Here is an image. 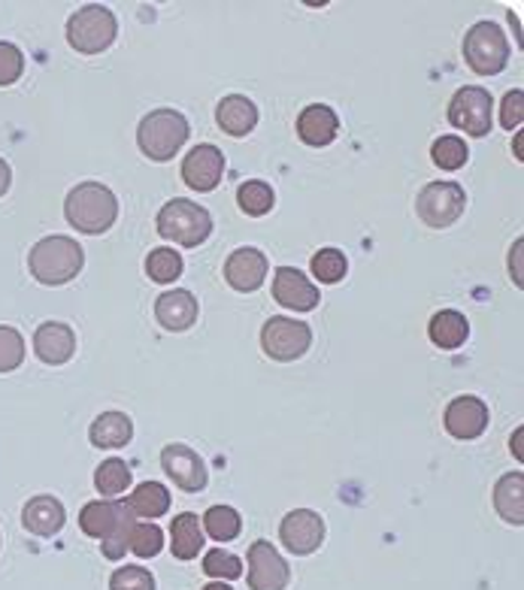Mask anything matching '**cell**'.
Instances as JSON below:
<instances>
[{"label":"cell","mask_w":524,"mask_h":590,"mask_svg":"<svg viewBox=\"0 0 524 590\" xmlns=\"http://www.w3.org/2000/svg\"><path fill=\"white\" fill-rule=\"evenodd\" d=\"M68 521V511L61 506V499L55 497H34L24 503L22 509V527L28 534L40 536V539H49V536L61 534V527Z\"/></svg>","instance_id":"44dd1931"},{"label":"cell","mask_w":524,"mask_h":590,"mask_svg":"<svg viewBox=\"0 0 524 590\" xmlns=\"http://www.w3.org/2000/svg\"><path fill=\"white\" fill-rule=\"evenodd\" d=\"M522 118H524V94L522 89H513L506 97H503L501 125L506 127V131H515V127L522 125Z\"/></svg>","instance_id":"f35d334b"},{"label":"cell","mask_w":524,"mask_h":590,"mask_svg":"<svg viewBox=\"0 0 524 590\" xmlns=\"http://www.w3.org/2000/svg\"><path fill=\"white\" fill-rule=\"evenodd\" d=\"M119 34L113 10H106L101 3H89L68 19V43L80 55H101L103 49H110Z\"/></svg>","instance_id":"8992f818"},{"label":"cell","mask_w":524,"mask_h":590,"mask_svg":"<svg viewBox=\"0 0 524 590\" xmlns=\"http://www.w3.org/2000/svg\"><path fill=\"white\" fill-rule=\"evenodd\" d=\"M216 122L228 136H249L258 125V106L243 94H228L218 101Z\"/></svg>","instance_id":"7402d4cb"},{"label":"cell","mask_w":524,"mask_h":590,"mask_svg":"<svg viewBox=\"0 0 524 590\" xmlns=\"http://www.w3.org/2000/svg\"><path fill=\"white\" fill-rule=\"evenodd\" d=\"M297 136L312 148L331 146L337 134H340V118L333 113L331 106L325 103H309L304 113L297 115Z\"/></svg>","instance_id":"ffe728a7"},{"label":"cell","mask_w":524,"mask_h":590,"mask_svg":"<svg viewBox=\"0 0 524 590\" xmlns=\"http://www.w3.org/2000/svg\"><path fill=\"white\" fill-rule=\"evenodd\" d=\"M24 73V55L19 45L0 43V89H7L12 82H19Z\"/></svg>","instance_id":"74e56055"},{"label":"cell","mask_w":524,"mask_h":590,"mask_svg":"<svg viewBox=\"0 0 524 590\" xmlns=\"http://www.w3.org/2000/svg\"><path fill=\"white\" fill-rule=\"evenodd\" d=\"M470 158L468 143L461 136H440L436 143L431 146V161L445 173L461 170Z\"/></svg>","instance_id":"1f68e13d"},{"label":"cell","mask_w":524,"mask_h":590,"mask_svg":"<svg viewBox=\"0 0 524 590\" xmlns=\"http://www.w3.org/2000/svg\"><path fill=\"white\" fill-rule=\"evenodd\" d=\"M134 436V421L127 418L125 412H103L92 421V439L94 448H125Z\"/></svg>","instance_id":"cb8c5ba5"},{"label":"cell","mask_w":524,"mask_h":590,"mask_svg":"<svg viewBox=\"0 0 524 590\" xmlns=\"http://www.w3.org/2000/svg\"><path fill=\"white\" fill-rule=\"evenodd\" d=\"M24 361V340L22 333L10 324H0V373L19 370Z\"/></svg>","instance_id":"d590c367"},{"label":"cell","mask_w":524,"mask_h":590,"mask_svg":"<svg viewBox=\"0 0 524 590\" xmlns=\"http://www.w3.org/2000/svg\"><path fill=\"white\" fill-rule=\"evenodd\" d=\"M197 300H194L192 291H185V288H173V291H164V294L155 300V318H158V324L164 330H171V333H183L197 321Z\"/></svg>","instance_id":"d6986e66"},{"label":"cell","mask_w":524,"mask_h":590,"mask_svg":"<svg viewBox=\"0 0 524 590\" xmlns=\"http://www.w3.org/2000/svg\"><path fill=\"white\" fill-rule=\"evenodd\" d=\"M522 436H524V431H522V427H518V431L513 433V439H510V452H513L515 457H518V460H524V454H522Z\"/></svg>","instance_id":"b9f144b4"},{"label":"cell","mask_w":524,"mask_h":590,"mask_svg":"<svg viewBox=\"0 0 524 590\" xmlns=\"http://www.w3.org/2000/svg\"><path fill=\"white\" fill-rule=\"evenodd\" d=\"M171 490L164 488L161 482H143V485H137L134 494H127L125 499L127 511H131L134 518H146V521L167 515V511H171Z\"/></svg>","instance_id":"d4e9b609"},{"label":"cell","mask_w":524,"mask_h":590,"mask_svg":"<svg viewBox=\"0 0 524 590\" xmlns=\"http://www.w3.org/2000/svg\"><path fill=\"white\" fill-rule=\"evenodd\" d=\"M279 539L295 557L316 555L325 542V518L312 509L288 511L279 524Z\"/></svg>","instance_id":"4fadbf2b"},{"label":"cell","mask_w":524,"mask_h":590,"mask_svg":"<svg viewBox=\"0 0 524 590\" xmlns=\"http://www.w3.org/2000/svg\"><path fill=\"white\" fill-rule=\"evenodd\" d=\"M246 563H249V590H286L291 581L286 557L279 555L267 539L249 545Z\"/></svg>","instance_id":"8fae6325"},{"label":"cell","mask_w":524,"mask_h":590,"mask_svg":"<svg viewBox=\"0 0 524 590\" xmlns=\"http://www.w3.org/2000/svg\"><path fill=\"white\" fill-rule=\"evenodd\" d=\"M267 255L251 246H243V249L230 251L228 261H225V282L239 291V294H251L258 291L267 279Z\"/></svg>","instance_id":"2e32d148"},{"label":"cell","mask_w":524,"mask_h":590,"mask_svg":"<svg viewBox=\"0 0 524 590\" xmlns=\"http://www.w3.org/2000/svg\"><path fill=\"white\" fill-rule=\"evenodd\" d=\"M510 270H513L515 284L522 288V239H515L513 255H510Z\"/></svg>","instance_id":"ab89813d"},{"label":"cell","mask_w":524,"mask_h":590,"mask_svg":"<svg viewBox=\"0 0 524 590\" xmlns=\"http://www.w3.org/2000/svg\"><path fill=\"white\" fill-rule=\"evenodd\" d=\"M225 173V155L213 143L194 146L183 158V179L192 192H216Z\"/></svg>","instance_id":"5bb4252c"},{"label":"cell","mask_w":524,"mask_h":590,"mask_svg":"<svg viewBox=\"0 0 524 590\" xmlns=\"http://www.w3.org/2000/svg\"><path fill=\"white\" fill-rule=\"evenodd\" d=\"M494 509L506 524L522 527L524 524V476L522 473H506L494 485Z\"/></svg>","instance_id":"4316f807"},{"label":"cell","mask_w":524,"mask_h":590,"mask_svg":"<svg viewBox=\"0 0 524 590\" xmlns=\"http://www.w3.org/2000/svg\"><path fill=\"white\" fill-rule=\"evenodd\" d=\"M201 527L204 534L213 539V542H230L237 539L239 530H243V518L234 506H213L206 509V515L201 518Z\"/></svg>","instance_id":"83f0119b"},{"label":"cell","mask_w":524,"mask_h":590,"mask_svg":"<svg viewBox=\"0 0 524 590\" xmlns=\"http://www.w3.org/2000/svg\"><path fill=\"white\" fill-rule=\"evenodd\" d=\"M201 590H234V588H230L228 581H209V584H204Z\"/></svg>","instance_id":"7bdbcfd3"},{"label":"cell","mask_w":524,"mask_h":590,"mask_svg":"<svg viewBox=\"0 0 524 590\" xmlns=\"http://www.w3.org/2000/svg\"><path fill=\"white\" fill-rule=\"evenodd\" d=\"M464 209H468V194H464V188L458 182H431L415 197V213L433 230L455 225L458 218L464 216Z\"/></svg>","instance_id":"ba28073f"},{"label":"cell","mask_w":524,"mask_h":590,"mask_svg":"<svg viewBox=\"0 0 524 590\" xmlns=\"http://www.w3.org/2000/svg\"><path fill=\"white\" fill-rule=\"evenodd\" d=\"M10 182H12L10 164H7V161L0 158V197H3V194L10 192Z\"/></svg>","instance_id":"60d3db41"},{"label":"cell","mask_w":524,"mask_h":590,"mask_svg":"<svg viewBox=\"0 0 524 590\" xmlns=\"http://www.w3.org/2000/svg\"><path fill=\"white\" fill-rule=\"evenodd\" d=\"M274 204H276V194L267 182L249 179L237 188V206L246 213V216L251 218L267 216V213L274 209Z\"/></svg>","instance_id":"f546056e"},{"label":"cell","mask_w":524,"mask_h":590,"mask_svg":"<svg viewBox=\"0 0 524 590\" xmlns=\"http://www.w3.org/2000/svg\"><path fill=\"white\" fill-rule=\"evenodd\" d=\"M185 263H183V255L173 249H155L148 251L146 258V276L152 279V282L158 284H171L176 282L179 276H183Z\"/></svg>","instance_id":"4dcf8cb0"},{"label":"cell","mask_w":524,"mask_h":590,"mask_svg":"<svg viewBox=\"0 0 524 590\" xmlns=\"http://www.w3.org/2000/svg\"><path fill=\"white\" fill-rule=\"evenodd\" d=\"M312 345V330L304 321L295 318L274 315L267 318V324L261 328V349L267 358H274L279 363H291L297 358H304Z\"/></svg>","instance_id":"9c48e42d"},{"label":"cell","mask_w":524,"mask_h":590,"mask_svg":"<svg viewBox=\"0 0 524 590\" xmlns=\"http://www.w3.org/2000/svg\"><path fill=\"white\" fill-rule=\"evenodd\" d=\"M85 263V251L73 237H47L37 242L31 255H28V267L40 284H68L70 279H76Z\"/></svg>","instance_id":"3957f363"},{"label":"cell","mask_w":524,"mask_h":590,"mask_svg":"<svg viewBox=\"0 0 524 590\" xmlns=\"http://www.w3.org/2000/svg\"><path fill=\"white\" fill-rule=\"evenodd\" d=\"M491 113H494V97L482 85H464L449 101V125L470 136H489Z\"/></svg>","instance_id":"30bf717a"},{"label":"cell","mask_w":524,"mask_h":590,"mask_svg":"<svg viewBox=\"0 0 524 590\" xmlns=\"http://www.w3.org/2000/svg\"><path fill=\"white\" fill-rule=\"evenodd\" d=\"M428 337H431L436 349L455 352L470 337L468 315L458 312V309H440V312L431 318V324H428Z\"/></svg>","instance_id":"603a6c76"},{"label":"cell","mask_w":524,"mask_h":590,"mask_svg":"<svg viewBox=\"0 0 524 590\" xmlns=\"http://www.w3.org/2000/svg\"><path fill=\"white\" fill-rule=\"evenodd\" d=\"M464 61L476 76H497L510 64V40L494 22H476L464 34Z\"/></svg>","instance_id":"52a82bcc"},{"label":"cell","mask_w":524,"mask_h":590,"mask_svg":"<svg viewBox=\"0 0 524 590\" xmlns=\"http://www.w3.org/2000/svg\"><path fill=\"white\" fill-rule=\"evenodd\" d=\"M34 352L49 366H61V363H68L76 354V333H73L70 324L47 321L34 333Z\"/></svg>","instance_id":"ac0fdd59"},{"label":"cell","mask_w":524,"mask_h":590,"mask_svg":"<svg viewBox=\"0 0 524 590\" xmlns=\"http://www.w3.org/2000/svg\"><path fill=\"white\" fill-rule=\"evenodd\" d=\"M161 548H164V534L155 521L134 524L131 530V539H127V551H134L140 560H148V557H158Z\"/></svg>","instance_id":"836d02e7"},{"label":"cell","mask_w":524,"mask_h":590,"mask_svg":"<svg viewBox=\"0 0 524 590\" xmlns=\"http://www.w3.org/2000/svg\"><path fill=\"white\" fill-rule=\"evenodd\" d=\"M94 488L106 499L122 497V494L131 488V466H127L125 460H119V457L103 460V464L97 466V473H94Z\"/></svg>","instance_id":"f1b7e54d"},{"label":"cell","mask_w":524,"mask_h":590,"mask_svg":"<svg viewBox=\"0 0 524 590\" xmlns=\"http://www.w3.org/2000/svg\"><path fill=\"white\" fill-rule=\"evenodd\" d=\"M64 216L80 234L101 237L119 218V200L103 182H80L64 200Z\"/></svg>","instance_id":"7a4b0ae2"},{"label":"cell","mask_w":524,"mask_h":590,"mask_svg":"<svg viewBox=\"0 0 524 590\" xmlns=\"http://www.w3.org/2000/svg\"><path fill=\"white\" fill-rule=\"evenodd\" d=\"M188 134H192V127H188V118L179 110H152L137 127L140 152L148 161L164 164L173 155H179Z\"/></svg>","instance_id":"277c9868"},{"label":"cell","mask_w":524,"mask_h":590,"mask_svg":"<svg viewBox=\"0 0 524 590\" xmlns=\"http://www.w3.org/2000/svg\"><path fill=\"white\" fill-rule=\"evenodd\" d=\"M204 548V527L194 511L176 515L171 524V551L176 560H194Z\"/></svg>","instance_id":"484cf974"},{"label":"cell","mask_w":524,"mask_h":590,"mask_svg":"<svg viewBox=\"0 0 524 590\" xmlns=\"http://www.w3.org/2000/svg\"><path fill=\"white\" fill-rule=\"evenodd\" d=\"M110 590H155V576L146 567H119L110 576Z\"/></svg>","instance_id":"8d00e7d4"},{"label":"cell","mask_w":524,"mask_h":590,"mask_svg":"<svg viewBox=\"0 0 524 590\" xmlns=\"http://www.w3.org/2000/svg\"><path fill=\"white\" fill-rule=\"evenodd\" d=\"M274 300L295 312H312L321 300L319 284L309 282L307 276L295 267H279L274 272Z\"/></svg>","instance_id":"e0dca14e"},{"label":"cell","mask_w":524,"mask_h":590,"mask_svg":"<svg viewBox=\"0 0 524 590\" xmlns=\"http://www.w3.org/2000/svg\"><path fill=\"white\" fill-rule=\"evenodd\" d=\"M309 270H312V276L321 284H337L346 276V270H349V261H346V255L340 249H321L312 255Z\"/></svg>","instance_id":"d6a6232c"},{"label":"cell","mask_w":524,"mask_h":590,"mask_svg":"<svg viewBox=\"0 0 524 590\" xmlns=\"http://www.w3.org/2000/svg\"><path fill=\"white\" fill-rule=\"evenodd\" d=\"M161 469L173 478V485L185 494H201L209 482V473H206V464L201 454L188 448L183 443L164 445L161 452Z\"/></svg>","instance_id":"7c38bea8"},{"label":"cell","mask_w":524,"mask_h":590,"mask_svg":"<svg viewBox=\"0 0 524 590\" xmlns=\"http://www.w3.org/2000/svg\"><path fill=\"white\" fill-rule=\"evenodd\" d=\"M204 572L216 581H234L243 576V560L225 548H213L204 555Z\"/></svg>","instance_id":"e575fe53"},{"label":"cell","mask_w":524,"mask_h":590,"mask_svg":"<svg viewBox=\"0 0 524 590\" xmlns=\"http://www.w3.org/2000/svg\"><path fill=\"white\" fill-rule=\"evenodd\" d=\"M443 427L449 436H455L461 443L468 439H479L482 433L489 431V406L479 397H455L443 412Z\"/></svg>","instance_id":"9a60e30c"},{"label":"cell","mask_w":524,"mask_h":590,"mask_svg":"<svg viewBox=\"0 0 524 590\" xmlns=\"http://www.w3.org/2000/svg\"><path fill=\"white\" fill-rule=\"evenodd\" d=\"M155 225H158L161 237L183 246V249H197L213 234V216L204 206L192 204L185 197H173L171 204L161 206Z\"/></svg>","instance_id":"5b68a950"},{"label":"cell","mask_w":524,"mask_h":590,"mask_svg":"<svg viewBox=\"0 0 524 590\" xmlns=\"http://www.w3.org/2000/svg\"><path fill=\"white\" fill-rule=\"evenodd\" d=\"M134 524H137L134 515L119 499H94V503H85L80 511L82 534L101 542V551L106 560H122L125 557Z\"/></svg>","instance_id":"6da1fadb"}]
</instances>
